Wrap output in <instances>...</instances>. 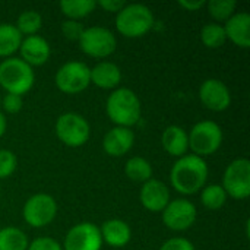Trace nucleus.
<instances>
[{
	"label": "nucleus",
	"mask_w": 250,
	"mask_h": 250,
	"mask_svg": "<svg viewBox=\"0 0 250 250\" xmlns=\"http://www.w3.org/2000/svg\"><path fill=\"white\" fill-rule=\"evenodd\" d=\"M54 82L64 94H79L91 83V69L83 62H67L56 72Z\"/></svg>",
	"instance_id": "9d476101"
},
{
	"label": "nucleus",
	"mask_w": 250,
	"mask_h": 250,
	"mask_svg": "<svg viewBox=\"0 0 250 250\" xmlns=\"http://www.w3.org/2000/svg\"><path fill=\"white\" fill-rule=\"evenodd\" d=\"M18 167L16 155L10 149H0V180L10 177Z\"/></svg>",
	"instance_id": "c85d7f7f"
},
{
	"label": "nucleus",
	"mask_w": 250,
	"mask_h": 250,
	"mask_svg": "<svg viewBox=\"0 0 250 250\" xmlns=\"http://www.w3.org/2000/svg\"><path fill=\"white\" fill-rule=\"evenodd\" d=\"M189 149L201 158L217 152L223 144V129L212 120L198 122L188 133Z\"/></svg>",
	"instance_id": "39448f33"
},
{
	"label": "nucleus",
	"mask_w": 250,
	"mask_h": 250,
	"mask_svg": "<svg viewBox=\"0 0 250 250\" xmlns=\"http://www.w3.org/2000/svg\"><path fill=\"white\" fill-rule=\"evenodd\" d=\"M133 142L135 133L132 129L116 126L104 135L103 149L110 157H123L132 149Z\"/></svg>",
	"instance_id": "dca6fc26"
},
{
	"label": "nucleus",
	"mask_w": 250,
	"mask_h": 250,
	"mask_svg": "<svg viewBox=\"0 0 250 250\" xmlns=\"http://www.w3.org/2000/svg\"><path fill=\"white\" fill-rule=\"evenodd\" d=\"M208 166L204 158L186 154L173 164L170 182L176 192L182 195H193L204 189L208 180Z\"/></svg>",
	"instance_id": "f257e3e1"
},
{
	"label": "nucleus",
	"mask_w": 250,
	"mask_h": 250,
	"mask_svg": "<svg viewBox=\"0 0 250 250\" xmlns=\"http://www.w3.org/2000/svg\"><path fill=\"white\" fill-rule=\"evenodd\" d=\"M201 202L205 208H208L211 211H217L226 205L227 193L224 192L221 185H209L202 189Z\"/></svg>",
	"instance_id": "a878e982"
},
{
	"label": "nucleus",
	"mask_w": 250,
	"mask_h": 250,
	"mask_svg": "<svg viewBox=\"0 0 250 250\" xmlns=\"http://www.w3.org/2000/svg\"><path fill=\"white\" fill-rule=\"evenodd\" d=\"M35 82L32 67L21 57H9L0 63V86L7 94L23 95L31 91Z\"/></svg>",
	"instance_id": "20e7f679"
},
{
	"label": "nucleus",
	"mask_w": 250,
	"mask_h": 250,
	"mask_svg": "<svg viewBox=\"0 0 250 250\" xmlns=\"http://www.w3.org/2000/svg\"><path fill=\"white\" fill-rule=\"evenodd\" d=\"M122 81V70L113 62H100L91 69V83L101 89H113Z\"/></svg>",
	"instance_id": "6ab92c4d"
},
{
	"label": "nucleus",
	"mask_w": 250,
	"mask_h": 250,
	"mask_svg": "<svg viewBox=\"0 0 250 250\" xmlns=\"http://www.w3.org/2000/svg\"><path fill=\"white\" fill-rule=\"evenodd\" d=\"M163 223L173 231H185L190 229L198 217L195 204L189 199H173L163 209Z\"/></svg>",
	"instance_id": "9b49d317"
},
{
	"label": "nucleus",
	"mask_w": 250,
	"mask_h": 250,
	"mask_svg": "<svg viewBox=\"0 0 250 250\" xmlns=\"http://www.w3.org/2000/svg\"><path fill=\"white\" fill-rule=\"evenodd\" d=\"M81 50L91 57L104 59L111 56L116 51L117 40L116 35L104 26H89L85 28L79 38Z\"/></svg>",
	"instance_id": "0eeeda50"
},
{
	"label": "nucleus",
	"mask_w": 250,
	"mask_h": 250,
	"mask_svg": "<svg viewBox=\"0 0 250 250\" xmlns=\"http://www.w3.org/2000/svg\"><path fill=\"white\" fill-rule=\"evenodd\" d=\"M139 201L145 209L151 212H163L170 202V190L164 182L151 179L142 185Z\"/></svg>",
	"instance_id": "4468645a"
},
{
	"label": "nucleus",
	"mask_w": 250,
	"mask_h": 250,
	"mask_svg": "<svg viewBox=\"0 0 250 250\" xmlns=\"http://www.w3.org/2000/svg\"><path fill=\"white\" fill-rule=\"evenodd\" d=\"M179 6L188 12H196L205 6V0H179Z\"/></svg>",
	"instance_id": "f704fd0d"
},
{
	"label": "nucleus",
	"mask_w": 250,
	"mask_h": 250,
	"mask_svg": "<svg viewBox=\"0 0 250 250\" xmlns=\"http://www.w3.org/2000/svg\"><path fill=\"white\" fill-rule=\"evenodd\" d=\"M26 250H63L62 245L51 237H37L28 245Z\"/></svg>",
	"instance_id": "7c9ffc66"
},
{
	"label": "nucleus",
	"mask_w": 250,
	"mask_h": 250,
	"mask_svg": "<svg viewBox=\"0 0 250 250\" xmlns=\"http://www.w3.org/2000/svg\"><path fill=\"white\" fill-rule=\"evenodd\" d=\"M15 26L21 32L22 37L37 35V32L42 26V16L37 10H25L18 16Z\"/></svg>",
	"instance_id": "393cba45"
},
{
	"label": "nucleus",
	"mask_w": 250,
	"mask_h": 250,
	"mask_svg": "<svg viewBox=\"0 0 250 250\" xmlns=\"http://www.w3.org/2000/svg\"><path fill=\"white\" fill-rule=\"evenodd\" d=\"M59 7L67 19L79 21L94 12V9L97 7V1H94V0H63L59 3Z\"/></svg>",
	"instance_id": "5701e85b"
},
{
	"label": "nucleus",
	"mask_w": 250,
	"mask_h": 250,
	"mask_svg": "<svg viewBox=\"0 0 250 250\" xmlns=\"http://www.w3.org/2000/svg\"><path fill=\"white\" fill-rule=\"evenodd\" d=\"M56 135L59 141H62L64 145L70 148H78L88 142L91 127L83 116L69 111L59 116L56 122Z\"/></svg>",
	"instance_id": "423d86ee"
},
{
	"label": "nucleus",
	"mask_w": 250,
	"mask_h": 250,
	"mask_svg": "<svg viewBox=\"0 0 250 250\" xmlns=\"http://www.w3.org/2000/svg\"><path fill=\"white\" fill-rule=\"evenodd\" d=\"M201 41L208 48H218V47H221L227 41L224 26L220 25V23H215V22L204 25L202 29H201Z\"/></svg>",
	"instance_id": "bb28decb"
},
{
	"label": "nucleus",
	"mask_w": 250,
	"mask_h": 250,
	"mask_svg": "<svg viewBox=\"0 0 250 250\" xmlns=\"http://www.w3.org/2000/svg\"><path fill=\"white\" fill-rule=\"evenodd\" d=\"M199 100L211 111H224L231 104V94L223 81L209 78L199 86Z\"/></svg>",
	"instance_id": "ddd939ff"
},
{
	"label": "nucleus",
	"mask_w": 250,
	"mask_h": 250,
	"mask_svg": "<svg viewBox=\"0 0 250 250\" xmlns=\"http://www.w3.org/2000/svg\"><path fill=\"white\" fill-rule=\"evenodd\" d=\"M236 6H237V3L234 0H209L208 12L215 21L226 22L230 16L234 15Z\"/></svg>",
	"instance_id": "cd10ccee"
},
{
	"label": "nucleus",
	"mask_w": 250,
	"mask_h": 250,
	"mask_svg": "<svg viewBox=\"0 0 250 250\" xmlns=\"http://www.w3.org/2000/svg\"><path fill=\"white\" fill-rule=\"evenodd\" d=\"M101 246L100 227L89 221L75 224L66 233L63 242V250H101Z\"/></svg>",
	"instance_id": "f8f14e48"
},
{
	"label": "nucleus",
	"mask_w": 250,
	"mask_h": 250,
	"mask_svg": "<svg viewBox=\"0 0 250 250\" xmlns=\"http://www.w3.org/2000/svg\"><path fill=\"white\" fill-rule=\"evenodd\" d=\"M21 59L32 66H42L47 63L51 54V47L48 41L40 35H31L22 38L21 47H19Z\"/></svg>",
	"instance_id": "2eb2a0df"
},
{
	"label": "nucleus",
	"mask_w": 250,
	"mask_h": 250,
	"mask_svg": "<svg viewBox=\"0 0 250 250\" xmlns=\"http://www.w3.org/2000/svg\"><path fill=\"white\" fill-rule=\"evenodd\" d=\"M6 126H7L6 117H4L3 111L0 110V138H1L3 135H4V132H6Z\"/></svg>",
	"instance_id": "c9c22d12"
},
{
	"label": "nucleus",
	"mask_w": 250,
	"mask_h": 250,
	"mask_svg": "<svg viewBox=\"0 0 250 250\" xmlns=\"http://www.w3.org/2000/svg\"><path fill=\"white\" fill-rule=\"evenodd\" d=\"M160 250H195V246L185 237H171L161 245Z\"/></svg>",
	"instance_id": "2f4dec72"
},
{
	"label": "nucleus",
	"mask_w": 250,
	"mask_h": 250,
	"mask_svg": "<svg viewBox=\"0 0 250 250\" xmlns=\"http://www.w3.org/2000/svg\"><path fill=\"white\" fill-rule=\"evenodd\" d=\"M105 113L114 125L130 129L141 120V100L132 89L117 88L107 98Z\"/></svg>",
	"instance_id": "f03ea898"
},
{
	"label": "nucleus",
	"mask_w": 250,
	"mask_h": 250,
	"mask_svg": "<svg viewBox=\"0 0 250 250\" xmlns=\"http://www.w3.org/2000/svg\"><path fill=\"white\" fill-rule=\"evenodd\" d=\"M62 34L70 40V41H79L82 32L85 31V26L79 22V21H72V19H66L62 22Z\"/></svg>",
	"instance_id": "c756f323"
},
{
	"label": "nucleus",
	"mask_w": 250,
	"mask_h": 250,
	"mask_svg": "<svg viewBox=\"0 0 250 250\" xmlns=\"http://www.w3.org/2000/svg\"><path fill=\"white\" fill-rule=\"evenodd\" d=\"M100 233H101L103 242H105L107 245L116 249L126 246L132 239L130 226L126 221L119 220V218L104 221L103 226L100 227Z\"/></svg>",
	"instance_id": "a211bd4d"
},
{
	"label": "nucleus",
	"mask_w": 250,
	"mask_h": 250,
	"mask_svg": "<svg viewBox=\"0 0 250 250\" xmlns=\"http://www.w3.org/2000/svg\"><path fill=\"white\" fill-rule=\"evenodd\" d=\"M226 37L240 48L250 47V15L248 12H234L226 21Z\"/></svg>",
	"instance_id": "f3484780"
},
{
	"label": "nucleus",
	"mask_w": 250,
	"mask_h": 250,
	"mask_svg": "<svg viewBox=\"0 0 250 250\" xmlns=\"http://www.w3.org/2000/svg\"><path fill=\"white\" fill-rule=\"evenodd\" d=\"M155 23L152 10L142 3L126 4L116 15V28L126 38H139L146 35Z\"/></svg>",
	"instance_id": "7ed1b4c3"
},
{
	"label": "nucleus",
	"mask_w": 250,
	"mask_h": 250,
	"mask_svg": "<svg viewBox=\"0 0 250 250\" xmlns=\"http://www.w3.org/2000/svg\"><path fill=\"white\" fill-rule=\"evenodd\" d=\"M223 189L233 199H246L250 195V161L248 158L233 160L223 176Z\"/></svg>",
	"instance_id": "1a4fd4ad"
},
{
	"label": "nucleus",
	"mask_w": 250,
	"mask_h": 250,
	"mask_svg": "<svg viewBox=\"0 0 250 250\" xmlns=\"http://www.w3.org/2000/svg\"><path fill=\"white\" fill-rule=\"evenodd\" d=\"M125 174L132 182L145 183L152 179V166L144 157H132L125 164Z\"/></svg>",
	"instance_id": "4be33fe9"
},
{
	"label": "nucleus",
	"mask_w": 250,
	"mask_h": 250,
	"mask_svg": "<svg viewBox=\"0 0 250 250\" xmlns=\"http://www.w3.org/2000/svg\"><path fill=\"white\" fill-rule=\"evenodd\" d=\"M127 3L125 0H100L97 1V6L103 7L105 12H113V13H119Z\"/></svg>",
	"instance_id": "72a5a7b5"
},
{
	"label": "nucleus",
	"mask_w": 250,
	"mask_h": 250,
	"mask_svg": "<svg viewBox=\"0 0 250 250\" xmlns=\"http://www.w3.org/2000/svg\"><path fill=\"white\" fill-rule=\"evenodd\" d=\"M23 101L21 95H15V94H6L3 98V108L6 113L9 114H16L22 110Z\"/></svg>",
	"instance_id": "473e14b6"
},
{
	"label": "nucleus",
	"mask_w": 250,
	"mask_h": 250,
	"mask_svg": "<svg viewBox=\"0 0 250 250\" xmlns=\"http://www.w3.org/2000/svg\"><path fill=\"white\" fill-rule=\"evenodd\" d=\"M161 144H163V148L166 152H168L170 155L177 157V158L186 155V152L189 149L188 133L183 127L177 126V125H171L163 132Z\"/></svg>",
	"instance_id": "aec40b11"
},
{
	"label": "nucleus",
	"mask_w": 250,
	"mask_h": 250,
	"mask_svg": "<svg viewBox=\"0 0 250 250\" xmlns=\"http://www.w3.org/2000/svg\"><path fill=\"white\" fill-rule=\"evenodd\" d=\"M28 237L18 227H4L0 230V250H26Z\"/></svg>",
	"instance_id": "b1692460"
},
{
	"label": "nucleus",
	"mask_w": 250,
	"mask_h": 250,
	"mask_svg": "<svg viewBox=\"0 0 250 250\" xmlns=\"http://www.w3.org/2000/svg\"><path fill=\"white\" fill-rule=\"evenodd\" d=\"M22 38L13 23H0V57H13V54L19 51Z\"/></svg>",
	"instance_id": "412c9836"
},
{
	"label": "nucleus",
	"mask_w": 250,
	"mask_h": 250,
	"mask_svg": "<svg viewBox=\"0 0 250 250\" xmlns=\"http://www.w3.org/2000/svg\"><path fill=\"white\" fill-rule=\"evenodd\" d=\"M23 220L34 229H42L51 224L57 215V202L48 193H35L23 205Z\"/></svg>",
	"instance_id": "6e6552de"
}]
</instances>
